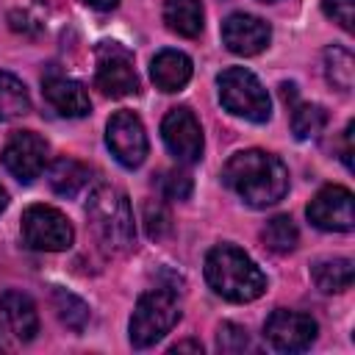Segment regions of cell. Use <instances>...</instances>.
Listing matches in <instances>:
<instances>
[{
  "instance_id": "5bb4252c",
  "label": "cell",
  "mask_w": 355,
  "mask_h": 355,
  "mask_svg": "<svg viewBox=\"0 0 355 355\" xmlns=\"http://www.w3.org/2000/svg\"><path fill=\"white\" fill-rule=\"evenodd\" d=\"M42 92H44V100L50 103V108L61 116H86L92 111V100L83 89V83L72 80V78H64V75H47L42 80Z\"/></svg>"
},
{
  "instance_id": "f546056e",
  "label": "cell",
  "mask_w": 355,
  "mask_h": 355,
  "mask_svg": "<svg viewBox=\"0 0 355 355\" xmlns=\"http://www.w3.org/2000/svg\"><path fill=\"white\" fill-rule=\"evenodd\" d=\"M169 352H197V355H202V344L200 341H178Z\"/></svg>"
},
{
  "instance_id": "8fae6325",
  "label": "cell",
  "mask_w": 355,
  "mask_h": 355,
  "mask_svg": "<svg viewBox=\"0 0 355 355\" xmlns=\"http://www.w3.org/2000/svg\"><path fill=\"white\" fill-rule=\"evenodd\" d=\"M161 139L166 150L180 164H194L202 158V128L189 108H172L161 122Z\"/></svg>"
},
{
  "instance_id": "6da1fadb",
  "label": "cell",
  "mask_w": 355,
  "mask_h": 355,
  "mask_svg": "<svg viewBox=\"0 0 355 355\" xmlns=\"http://www.w3.org/2000/svg\"><path fill=\"white\" fill-rule=\"evenodd\" d=\"M222 180L230 191H236L247 205L266 208L286 197L288 191V169L286 164L266 150H241L230 155L222 169Z\"/></svg>"
},
{
  "instance_id": "d6a6232c",
  "label": "cell",
  "mask_w": 355,
  "mask_h": 355,
  "mask_svg": "<svg viewBox=\"0 0 355 355\" xmlns=\"http://www.w3.org/2000/svg\"><path fill=\"white\" fill-rule=\"evenodd\" d=\"M0 349H6V341H3V330H0Z\"/></svg>"
},
{
  "instance_id": "1f68e13d",
  "label": "cell",
  "mask_w": 355,
  "mask_h": 355,
  "mask_svg": "<svg viewBox=\"0 0 355 355\" xmlns=\"http://www.w3.org/2000/svg\"><path fill=\"white\" fill-rule=\"evenodd\" d=\"M8 205V194H6V189L0 186V214H3V208Z\"/></svg>"
},
{
  "instance_id": "ac0fdd59",
  "label": "cell",
  "mask_w": 355,
  "mask_h": 355,
  "mask_svg": "<svg viewBox=\"0 0 355 355\" xmlns=\"http://www.w3.org/2000/svg\"><path fill=\"white\" fill-rule=\"evenodd\" d=\"M47 180H50V189L61 197H75L86 183H89V166L75 161V158H55L47 169Z\"/></svg>"
},
{
  "instance_id": "d6986e66",
  "label": "cell",
  "mask_w": 355,
  "mask_h": 355,
  "mask_svg": "<svg viewBox=\"0 0 355 355\" xmlns=\"http://www.w3.org/2000/svg\"><path fill=\"white\" fill-rule=\"evenodd\" d=\"M352 261L349 258H322L311 266V277L316 283L319 291L324 294H338V291H347L352 286Z\"/></svg>"
},
{
  "instance_id": "d4e9b609",
  "label": "cell",
  "mask_w": 355,
  "mask_h": 355,
  "mask_svg": "<svg viewBox=\"0 0 355 355\" xmlns=\"http://www.w3.org/2000/svg\"><path fill=\"white\" fill-rule=\"evenodd\" d=\"M144 227H147V236L155 239V241L169 236L172 216H169V211H166V205L161 200H147L144 202Z\"/></svg>"
},
{
  "instance_id": "7c38bea8",
  "label": "cell",
  "mask_w": 355,
  "mask_h": 355,
  "mask_svg": "<svg viewBox=\"0 0 355 355\" xmlns=\"http://www.w3.org/2000/svg\"><path fill=\"white\" fill-rule=\"evenodd\" d=\"M308 219L319 230H330V233H347V230H352V225H355L352 191L344 189V186H324L308 202Z\"/></svg>"
},
{
  "instance_id": "9a60e30c",
  "label": "cell",
  "mask_w": 355,
  "mask_h": 355,
  "mask_svg": "<svg viewBox=\"0 0 355 355\" xmlns=\"http://www.w3.org/2000/svg\"><path fill=\"white\" fill-rule=\"evenodd\" d=\"M0 319L6 324V330L17 338V341H31L39 333V313L36 305L28 294L22 291H3L0 294Z\"/></svg>"
},
{
  "instance_id": "7a4b0ae2",
  "label": "cell",
  "mask_w": 355,
  "mask_h": 355,
  "mask_svg": "<svg viewBox=\"0 0 355 355\" xmlns=\"http://www.w3.org/2000/svg\"><path fill=\"white\" fill-rule=\"evenodd\" d=\"M205 280L230 302H252L266 291V275L236 244H216L205 255Z\"/></svg>"
},
{
  "instance_id": "2e32d148",
  "label": "cell",
  "mask_w": 355,
  "mask_h": 355,
  "mask_svg": "<svg viewBox=\"0 0 355 355\" xmlns=\"http://www.w3.org/2000/svg\"><path fill=\"white\" fill-rule=\"evenodd\" d=\"M150 78L161 92H180L191 78V58L180 50H161L150 64Z\"/></svg>"
},
{
  "instance_id": "83f0119b",
  "label": "cell",
  "mask_w": 355,
  "mask_h": 355,
  "mask_svg": "<svg viewBox=\"0 0 355 355\" xmlns=\"http://www.w3.org/2000/svg\"><path fill=\"white\" fill-rule=\"evenodd\" d=\"M322 11L338 22L344 31H352V19H355V0H322Z\"/></svg>"
},
{
  "instance_id": "52a82bcc",
  "label": "cell",
  "mask_w": 355,
  "mask_h": 355,
  "mask_svg": "<svg viewBox=\"0 0 355 355\" xmlns=\"http://www.w3.org/2000/svg\"><path fill=\"white\" fill-rule=\"evenodd\" d=\"M97 89L108 97H130L139 92V75L133 67V53L119 42H103L97 47Z\"/></svg>"
},
{
  "instance_id": "4316f807",
  "label": "cell",
  "mask_w": 355,
  "mask_h": 355,
  "mask_svg": "<svg viewBox=\"0 0 355 355\" xmlns=\"http://www.w3.org/2000/svg\"><path fill=\"white\" fill-rule=\"evenodd\" d=\"M161 194L166 200H186L191 194V178L186 172H178V169L164 172L161 175Z\"/></svg>"
},
{
  "instance_id": "5b68a950",
  "label": "cell",
  "mask_w": 355,
  "mask_h": 355,
  "mask_svg": "<svg viewBox=\"0 0 355 355\" xmlns=\"http://www.w3.org/2000/svg\"><path fill=\"white\" fill-rule=\"evenodd\" d=\"M219 100L222 105L241 119L250 122H266L272 116V100L263 89V83L244 67H227L219 78Z\"/></svg>"
},
{
  "instance_id": "ba28073f",
  "label": "cell",
  "mask_w": 355,
  "mask_h": 355,
  "mask_svg": "<svg viewBox=\"0 0 355 355\" xmlns=\"http://www.w3.org/2000/svg\"><path fill=\"white\" fill-rule=\"evenodd\" d=\"M47 155H50L47 141L39 133H33V130H17V133H11V139L0 150L3 166L19 183L36 180L44 172V166H47Z\"/></svg>"
},
{
  "instance_id": "603a6c76",
  "label": "cell",
  "mask_w": 355,
  "mask_h": 355,
  "mask_svg": "<svg viewBox=\"0 0 355 355\" xmlns=\"http://www.w3.org/2000/svg\"><path fill=\"white\" fill-rule=\"evenodd\" d=\"M327 125V111L316 103H297L291 111V130L300 141L316 139Z\"/></svg>"
},
{
  "instance_id": "cb8c5ba5",
  "label": "cell",
  "mask_w": 355,
  "mask_h": 355,
  "mask_svg": "<svg viewBox=\"0 0 355 355\" xmlns=\"http://www.w3.org/2000/svg\"><path fill=\"white\" fill-rule=\"evenodd\" d=\"M53 308H55L58 319L75 333H80L86 327V322H89V305L80 297H75L72 291H67V288H58V286L53 288Z\"/></svg>"
},
{
  "instance_id": "836d02e7",
  "label": "cell",
  "mask_w": 355,
  "mask_h": 355,
  "mask_svg": "<svg viewBox=\"0 0 355 355\" xmlns=\"http://www.w3.org/2000/svg\"><path fill=\"white\" fill-rule=\"evenodd\" d=\"M263 3H272V0H263Z\"/></svg>"
},
{
  "instance_id": "e0dca14e",
  "label": "cell",
  "mask_w": 355,
  "mask_h": 355,
  "mask_svg": "<svg viewBox=\"0 0 355 355\" xmlns=\"http://www.w3.org/2000/svg\"><path fill=\"white\" fill-rule=\"evenodd\" d=\"M202 6L200 0H164V22L172 33L194 39L202 33Z\"/></svg>"
},
{
  "instance_id": "484cf974",
  "label": "cell",
  "mask_w": 355,
  "mask_h": 355,
  "mask_svg": "<svg viewBox=\"0 0 355 355\" xmlns=\"http://www.w3.org/2000/svg\"><path fill=\"white\" fill-rule=\"evenodd\" d=\"M216 347H219V352H230V355H236V352L250 349L252 341H250V333H247L244 327L225 322V324H219V330H216Z\"/></svg>"
},
{
  "instance_id": "7402d4cb",
  "label": "cell",
  "mask_w": 355,
  "mask_h": 355,
  "mask_svg": "<svg viewBox=\"0 0 355 355\" xmlns=\"http://www.w3.org/2000/svg\"><path fill=\"white\" fill-rule=\"evenodd\" d=\"M261 239H263V244H266L272 252L286 255V252H291V250L297 247L300 230H297V225H294V219H291L288 214H277V216H272V219L263 225Z\"/></svg>"
},
{
  "instance_id": "3957f363",
  "label": "cell",
  "mask_w": 355,
  "mask_h": 355,
  "mask_svg": "<svg viewBox=\"0 0 355 355\" xmlns=\"http://www.w3.org/2000/svg\"><path fill=\"white\" fill-rule=\"evenodd\" d=\"M86 216L97 236V244L105 252L119 255L133 247L136 225H133V211H130V200L125 191L114 186H97L89 194Z\"/></svg>"
},
{
  "instance_id": "277c9868",
  "label": "cell",
  "mask_w": 355,
  "mask_h": 355,
  "mask_svg": "<svg viewBox=\"0 0 355 355\" xmlns=\"http://www.w3.org/2000/svg\"><path fill=\"white\" fill-rule=\"evenodd\" d=\"M180 319V302L175 297V291L169 288H153L144 291L130 313V324H128V336L130 344L136 349H147L153 344H158Z\"/></svg>"
},
{
  "instance_id": "f1b7e54d",
  "label": "cell",
  "mask_w": 355,
  "mask_h": 355,
  "mask_svg": "<svg viewBox=\"0 0 355 355\" xmlns=\"http://www.w3.org/2000/svg\"><path fill=\"white\" fill-rule=\"evenodd\" d=\"M341 158H344V166L352 169V122L344 130V153H341Z\"/></svg>"
},
{
  "instance_id": "30bf717a",
  "label": "cell",
  "mask_w": 355,
  "mask_h": 355,
  "mask_svg": "<svg viewBox=\"0 0 355 355\" xmlns=\"http://www.w3.org/2000/svg\"><path fill=\"white\" fill-rule=\"evenodd\" d=\"M316 333L319 324L313 316L286 308L272 311V316L263 324V336L277 352H302L316 341Z\"/></svg>"
},
{
  "instance_id": "4dcf8cb0",
  "label": "cell",
  "mask_w": 355,
  "mask_h": 355,
  "mask_svg": "<svg viewBox=\"0 0 355 355\" xmlns=\"http://www.w3.org/2000/svg\"><path fill=\"white\" fill-rule=\"evenodd\" d=\"M92 8H97V11H111V8H116V3L119 0H86Z\"/></svg>"
},
{
  "instance_id": "9c48e42d",
  "label": "cell",
  "mask_w": 355,
  "mask_h": 355,
  "mask_svg": "<svg viewBox=\"0 0 355 355\" xmlns=\"http://www.w3.org/2000/svg\"><path fill=\"white\" fill-rule=\"evenodd\" d=\"M105 144L111 155L125 166L136 169L147 158V133L133 111H116L105 125Z\"/></svg>"
},
{
  "instance_id": "4fadbf2b",
  "label": "cell",
  "mask_w": 355,
  "mask_h": 355,
  "mask_svg": "<svg viewBox=\"0 0 355 355\" xmlns=\"http://www.w3.org/2000/svg\"><path fill=\"white\" fill-rule=\"evenodd\" d=\"M269 39H272V28L261 17L239 11L222 22V42L236 55H258L261 50H266Z\"/></svg>"
},
{
  "instance_id": "44dd1931",
  "label": "cell",
  "mask_w": 355,
  "mask_h": 355,
  "mask_svg": "<svg viewBox=\"0 0 355 355\" xmlns=\"http://www.w3.org/2000/svg\"><path fill=\"white\" fill-rule=\"evenodd\" d=\"M324 78L333 89L338 92H349L352 80H355V58L347 47L333 44L324 50Z\"/></svg>"
},
{
  "instance_id": "ffe728a7",
  "label": "cell",
  "mask_w": 355,
  "mask_h": 355,
  "mask_svg": "<svg viewBox=\"0 0 355 355\" xmlns=\"http://www.w3.org/2000/svg\"><path fill=\"white\" fill-rule=\"evenodd\" d=\"M28 111H31V97L25 83L11 72H0V119L11 122L25 116Z\"/></svg>"
},
{
  "instance_id": "8992f818",
  "label": "cell",
  "mask_w": 355,
  "mask_h": 355,
  "mask_svg": "<svg viewBox=\"0 0 355 355\" xmlns=\"http://www.w3.org/2000/svg\"><path fill=\"white\" fill-rule=\"evenodd\" d=\"M22 239L31 250L61 252L75 241L72 222L53 205H31L22 214Z\"/></svg>"
}]
</instances>
